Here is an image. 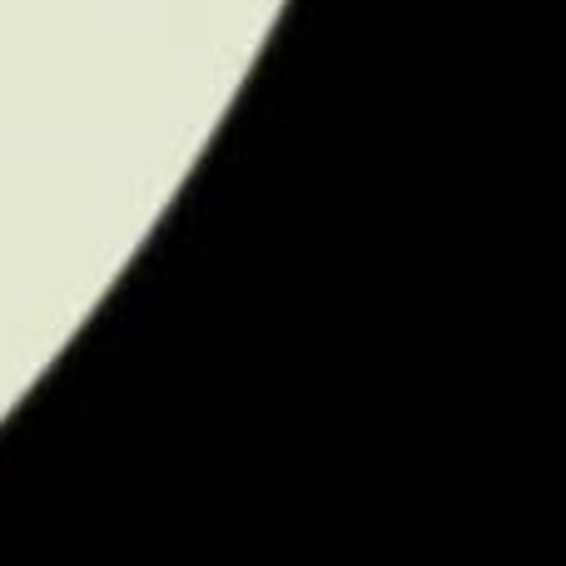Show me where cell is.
Segmentation results:
<instances>
[]
</instances>
